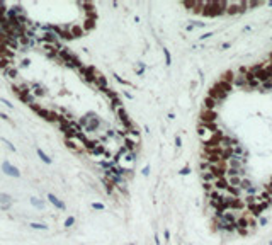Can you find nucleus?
Masks as SVG:
<instances>
[{
	"label": "nucleus",
	"instance_id": "14",
	"mask_svg": "<svg viewBox=\"0 0 272 245\" xmlns=\"http://www.w3.org/2000/svg\"><path fill=\"white\" fill-rule=\"evenodd\" d=\"M31 204L34 206L36 209H44L46 208V203L43 199H38V197H34V196H31Z\"/></svg>",
	"mask_w": 272,
	"mask_h": 245
},
{
	"label": "nucleus",
	"instance_id": "29",
	"mask_svg": "<svg viewBox=\"0 0 272 245\" xmlns=\"http://www.w3.org/2000/svg\"><path fill=\"white\" fill-rule=\"evenodd\" d=\"M138 67L139 68H136V73H138V75H143V73H145V70H146V65L145 63H138Z\"/></svg>",
	"mask_w": 272,
	"mask_h": 245
},
{
	"label": "nucleus",
	"instance_id": "7",
	"mask_svg": "<svg viewBox=\"0 0 272 245\" xmlns=\"http://www.w3.org/2000/svg\"><path fill=\"white\" fill-rule=\"evenodd\" d=\"M248 220H250V215H242L240 218H236L235 223V230H248Z\"/></svg>",
	"mask_w": 272,
	"mask_h": 245
},
{
	"label": "nucleus",
	"instance_id": "42",
	"mask_svg": "<svg viewBox=\"0 0 272 245\" xmlns=\"http://www.w3.org/2000/svg\"><path fill=\"white\" fill-rule=\"evenodd\" d=\"M155 243H157V245H162V240H160V237H158V233H155Z\"/></svg>",
	"mask_w": 272,
	"mask_h": 245
},
{
	"label": "nucleus",
	"instance_id": "41",
	"mask_svg": "<svg viewBox=\"0 0 272 245\" xmlns=\"http://www.w3.org/2000/svg\"><path fill=\"white\" fill-rule=\"evenodd\" d=\"M163 238H165V242H169V240H170V232L169 230L163 232Z\"/></svg>",
	"mask_w": 272,
	"mask_h": 245
},
{
	"label": "nucleus",
	"instance_id": "26",
	"mask_svg": "<svg viewBox=\"0 0 272 245\" xmlns=\"http://www.w3.org/2000/svg\"><path fill=\"white\" fill-rule=\"evenodd\" d=\"M112 77H114V79H116V80H118V82H119V84H121V85H131V84H129V82H128V80H124V79H123V77H119V75H118V73H112Z\"/></svg>",
	"mask_w": 272,
	"mask_h": 245
},
{
	"label": "nucleus",
	"instance_id": "32",
	"mask_svg": "<svg viewBox=\"0 0 272 245\" xmlns=\"http://www.w3.org/2000/svg\"><path fill=\"white\" fill-rule=\"evenodd\" d=\"M0 102H2V104H5V106H7V107H9V109H14V104H12V102H10V100H7V99H3V97H0Z\"/></svg>",
	"mask_w": 272,
	"mask_h": 245
},
{
	"label": "nucleus",
	"instance_id": "3",
	"mask_svg": "<svg viewBox=\"0 0 272 245\" xmlns=\"http://www.w3.org/2000/svg\"><path fill=\"white\" fill-rule=\"evenodd\" d=\"M197 135H199V140L204 143V145H208L209 141H211V138H213V131L209 130L206 124H197Z\"/></svg>",
	"mask_w": 272,
	"mask_h": 245
},
{
	"label": "nucleus",
	"instance_id": "40",
	"mask_svg": "<svg viewBox=\"0 0 272 245\" xmlns=\"http://www.w3.org/2000/svg\"><path fill=\"white\" fill-rule=\"evenodd\" d=\"M259 225H260V227H265V225H267V218L260 216V221H259Z\"/></svg>",
	"mask_w": 272,
	"mask_h": 245
},
{
	"label": "nucleus",
	"instance_id": "50",
	"mask_svg": "<svg viewBox=\"0 0 272 245\" xmlns=\"http://www.w3.org/2000/svg\"><path fill=\"white\" fill-rule=\"evenodd\" d=\"M270 60H272V54H270Z\"/></svg>",
	"mask_w": 272,
	"mask_h": 245
},
{
	"label": "nucleus",
	"instance_id": "48",
	"mask_svg": "<svg viewBox=\"0 0 272 245\" xmlns=\"http://www.w3.org/2000/svg\"><path fill=\"white\" fill-rule=\"evenodd\" d=\"M269 245H272V240H270V242H269Z\"/></svg>",
	"mask_w": 272,
	"mask_h": 245
},
{
	"label": "nucleus",
	"instance_id": "15",
	"mask_svg": "<svg viewBox=\"0 0 272 245\" xmlns=\"http://www.w3.org/2000/svg\"><path fill=\"white\" fill-rule=\"evenodd\" d=\"M36 153H38V157H39L41 160H43V162L46 163V165H49V163H53L51 157H48V155H46V153H44V151H43L41 148H36Z\"/></svg>",
	"mask_w": 272,
	"mask_h": 245
},
{
	"label": "nucleus",
	"instance_id": "47",
	"mask_svg": "<svg viewBox=\"0 0 272 245\" xmlns=\"http://www.w3.org/2000/svg\"><path fill=\"white\" fill-rule=\"evenodd\" d=\"M267 5H269V7H272V2H269V3H267Z\"/></svg>",
	"mask_w": 272,
	"mask_h": 245
},
{
	"label": "nucleus",
	"instance_id": "10",
	"mask_svg": "<svg viewBox=\"0 0 272 245\" xmlns=\"http://www.w3.org/2000/svg\"><path fill=\"white\" fill-rule=\"evenodd\" d=\"M247 75H242V73H236L235 77H233V85H236V87H242V89H247Z\"/></svg>",
	"mask_w": 272,
	"mask_h": 245
},
{
	"label": "nucleus",
	"instance_id": "6",
	"mask_svg": "<svg viewBox=\"0 0 272 245\" xmlns=\"http://www.w3.org/2000/svg\"><path fill=\"white\" fill-rule=\"evenodd\" d=\"M29 90H31V94H33V95H38V97L46 95V89L43 87L41 84H38V82H34V84L29 85Z\"/></svg>",
	"mask_w": 272,
	"mask_h": 245
},
{
	"label": "nucleus",
	"instance_id": "1",
	"mask_svg": "<svg viewBox=\"0 0 272 245\" xmlns=\"http://www.w3.org/2000/svg\"><path fill=\"white\" fill-rule=\"evenodd\" d=\"M78 124L82 128V131H87V133H94V131H97L100 128V124H102V119L99 118V116L95 114V112H87V114L83 116V118L78 119Z\"/></svg>",
	"mask_w": 272,
	"mask_h": 245
},
{
	"label": "nucleus",
	"instance_id": "38",
	"mask_svg": "<svg viewBox=\"0 0 272 245\" xmlns=\"http://www.w3.org/2000/svg\"><path fill=\"white\" fill-rule=\"evenodd\" d=\"M211 36H213V31H209V33H206V34H203V36H201V38H199V39H203V41H204V39H208V38H211Z\"/></svg>",
	"mask_w": 272,
	"mask_h": 245
},
{
	"label": "nucleus",
	"instance_id": "16",
	"mask_svg": "<svg viewBox=\"0 0 272 245\" xmlns=\"http://www.w3.org/2000/svg\"><path fill=\"white\" fill-rule=\"evenodd\" d=\"M242 192H243V191L240 187H228L226 189V194L230 197H240V196H242Z\"/></svg>",
	"mask_w": 272,
	"mask_h": 245
},
{
	"label": "nucleus",
	"instance_id": "36",
	"mask_svg": "<svg viewBox=\"0 0 272 245\" xmlns=\"http://www.w3.org/2000/svg\"><path fill=\"white\" fill-rule=\"evenodd\" d=\"M92 208H94V209H104L106 206H104L102 203H92Z\"/></svg>",
	"mask_w": 272,
	"mask_h": 245
},
{
	"label": "nucleus",
	"instance_id": "13",
	"mask_svg": "<svg viewBox=\"0 0 272 245\" xmlns=\"http://www.w3.org/2000/svg\"><path fill=\"white\" fill-rule=\"evenodd\" d=\"M12 204V196L7 192H0V206H7Z\"/></svg>",
	"mask_w": 272,
	"mask_h": 245
},
{
	"label": "nucleus",
	"instance_id": "28",
	"mask_svg": "<svg viewBox=\"0 0 272 245\" xmlns=\"http://www.w3.org/2000/svg\"><path fill=\"white\" fill-rule=\"evenodd\" d=\"M189 174H190V167L189 165H185L184 169L179 170V176H189Z\"/></svg>",
	"mask_w": 272,
	"mask_h": 245
},
{
	"label": "nucleus",
	"instance_id": "5",
	"mask_svg": "<svg viewBox=\"0 0 272 245\" xmlns=\"http://www.w3.org/2000/svg\"><path fill=\"white\" fill-rule=\"evenodd\" d=\"M213 187H214L216 191H219V192H223V191H224V192H226V189L230 187V186H228V181H226V177H218L216 181L213 182Z\"/></svg>",
	"mask_w": 272,
	"mask_h": 245
},
{
	"label": "nucleus",
	"instance_id": "31",
	"mask_svg": "<svg viewBox=\"0 0 272 245\" xmlns=\"http://www.w3.org/2000/svg\"><path fill=\"white\" fill-rule=\"evenodd\" d=\"M247 194H248V196H259V192H257V187H255V186H252L250 189H247Z\"/></svg>",
	"mask_w": 272,
	"mask_h": 245
},
{
	"label": "nucleus",
	"instance_id": "44",
	"mask_svg": "<svg viewBox=\"0 0 272 245\" xmlns=\"http://www.w3.org/2000/svg\"><path fill=\"white\" fill-rule=\"evenodd\" d=\"M123 94H124L126 99H133V94H131V92H123Z\"/></svg>",
	"mask_w": 272,
	"mask_h": 245
},
{
	"label": "nucleus",
	"instance_id": "43",
	"mask_svg": "<svg viewBox=\"0 0 272 245\" xmlns=\"http://www.w3.org/2000/svg\"><path fill=\"white\" fill-rule=\"evenodd\" d=\"M0 118H2L3 121H10V118H9L7 114H3V112H0Z\"/></svg>",
	"mask_w": 272,
	"mask_h": 245
},
{
	"label": "nucleus",
	"instance_id": "8",
	"mask_svg": "<svg viewBox=\"0 0 272 245\" xmlns=\"http://www.w3.org/2000/svg\"><path fill=\"white\" fill-rule=\"evenodd\" d=\"M214 119H216V112L214 111H203V114H201V123L203 124H211V123H214Z\"/></svg>",
	"mask_w": 272,
	"mask_h": 245
},
{
	"label": "nucleus",
	"instance_id": "33",
	"mask_svg": "<svg viewBox=\"0 0 272 245\" xmlns=\"http://www.w3.org/2000/svg\"><path fill=\"white\" fill-rule=\"evenodd\" d=\"M150 170H151V167H150V165H145V167H143V170H141V174H143L145 177H148V176H150Z\"/></svg>",
	"mask_w": 272,
	"mask_h": 245
},
{
	"label": "nucleus",
	"instance_id": "19",
	"mask_svg": "<svg viewBox=\"0 0 272 245\" xmlns=\"http://www.w3.org/2000/svg\"><path fill=\"white\" fill-rule=\"evenodd\" d=\"M228 186L230 187H240V182H242V177H226Z\"/></svg>",
	"mask_w": 272,
	"mask_h": 245
},
{
	"label": "nucleus",
	"instance_id": "24",
	"mask_svg": "<svg viewBox=\"0 0 272 245\" xmlns=\"http://www.w3.org/2000/svg\"><path fill=\"white\" fill-rule=\"evenodd\" d=\"M2 141L5 143L7 146H9V150H10V151H17V148H15V146H14V143L10 141V140H7V138H3V136H2Z\"/></svg>",
	"mask_w": 272,
	"mask_h": 245
},
{
	"label": "nucleus",
	"instance_id": "4",
	"mask_svg": "<svg viewBox=\"0 0 272 245\" xmlns=\"http://www.w3.org/2000/svg\"><path fill=\"white\" fill-rule=\"evenodd\" d=\"M2 170H3V174H5V176H10V177H19V176H21V172H19L17 167H14L12 163L7 162V160H3Z\"/></svg>",
	"mask_w": 272,
	"mask_h": 245
},
{
	"label": "nucleus",
	"instance_id": "11",
	"mask_svg": "<svg viewBox=\"0 0 272 245\" xmlns=\"http://www.w3.org/2000/svg\"><path fill=\"white\" fill-rule=\"evenodd\" d=\"M201 179H203V184H213V182H214L218 177L211 172V170H208V172H203V174H201Z\"/></svg>",
	"mask_w": 272,
	"mask_h": 245
},
{
	"label": "nucleus",
	"instance_id": "2",
	"mask_svg": "<svg viewBox=\"0 0 272 245\" xmlns=\"http://www.w3.org/2000/svg\"><path fill=\"white\" fill-rule=\"evenodd\" d=\"M248 9V3L245 0H228V5H226V14L228 15H235L240 12H245Z\"/></svg>",
	"mask_w": 272,
	"mask_h": 245
},
{
	"label": "nucleus",
	"instance_id": "49",
	"mask_svg": "<svg viewBox=\"0 0 272 245\" xmlns=\"http://www.w3.org/2000/svg\"><path fill=\"white\" fill-rule=\"evenodd\" d=\"M129 245H136V243H129Z\"/></svg>",
	"mask_w": 272,
	"mask_h": 245
},
{
	"label": "nucleus",
	"instance_id": "21",
	"mask_svg": "<svg viewBox=\"0 0 272 245\" xmlns=\"http://www.w3.org/2000/svg\"><path fill=\"white\" fill-rule=\"evenodd\" d=\"M250 187H252L250 179L243 177V179H242V182H240V189H242V191H247V189H250Z\"/></svg>",
	"mask_w": 272,
	"mask_h": 245
},
{
	"label": "nucleus",
	"instance_id": "25",
	"mask_svg": "<svg viewBox=\"0 0 272 245\" xmlns=\"http://www.w3.org/2000/svg\"><path fill=\"white\" fill-rule=\"evenodd\" d=\"M75 225V216H68L67 220H65V228H70Z\"/></svg>",
	"mask_w": 272,
	"mask_h": 245
},
{
	"label": "nucleus",
	"instance_id": "20",
	"mask_svg": "<svg viewBox=\"0 0 272 245\" xmlns=\"http://www.w3.org/2000/svg\"><path fill=\"white\" fill-rule=\"evenodd\" d=\"M260 92H270L272 90V77L267 82H264V84H260Z\"/></svg>",
	"mask_w": 272,
	"mask_h": 245
},
{
	"label": "nucleus",
	"instance_id": "18",
	"mask_svg": "<svg viewBox=\"0 0 272 245\" xmlns=\"http://www.w3.org/2000/svg\"><path fill=\"white\" fill-rule=\"evenodd\" d=\"M3 75H7L9 79H17L19 73H17V68H15V67H9V68L3 70Z\"/></svg>",
	"mask_w": 272,
	"mask_h": 245
},
{
	"label": "nucleus",
	"instance_id": "45",
	"mask_svg": "<svg viewBox=\"0 0 272 245\" xmlns=\"http://www.w3.org/2000/svg\"><path fill=\"white\" fill-rule=\"evenodd\" d=\"M221 48H223V49H228V48H230V43H223V46H221Z\"/></svg>",
	"mask_w": 272,
	"mask_h": 245
},
{
	"label": "nucleus",
	"instance_id": "12",
	"mask_svg": "<svg viewBox=\"0 0 272 245\" xmlns=\"http://www.w3.org/2000/svg\"><path fill=\"white\" fill-rule=\"evenodd\" d=\"M17 97L22 100V102L29 104V106H33V104H34V95L31 94V90H29V92H24V94H19Z\"/></svg>",
	"mask_w": 272,
	"mask_h": 245
},
{
	"label": "nucleus",
	"instance_id": "17",
	"mask_svg": "<svg viewBox=\"0 0 272 245\" xmlns=\"http://www.w3.org/2000/svg\"><path fill=\"white\" fill-rule=\"evenodd\" d=\"M216 100H213L211 97H206V100H204V109L206 111H214V107H216Z\"/></svg>",
	"mask_w": 272,
	"mask_h": 245
},
{
	"label": "nucleus",
	"instance_id": "35",
	"mask_svg": "<svg viewBox=\"0 0 272 245\" xmlns=\"http://www.w3.org/2000/svg\"><path fill=\"white\" fill-rule=\"evenodd\" d=\"M175 146H177V148H182V138H180V136H175Z\"/></svg>",
	"mask_w": 272,
	"mask_h": 245
},
{
	"label": "nucleus",
	"instance_id": "27",
	"mask_svg": "<svg viewBox=\"0 0 272 245\" xmlns=\"http://www.w3.org/2000/svg\"><path fill=\"white\" fill-rule=\"evenodd\" d=\"M257 228V221H255V218L250 216V220H248V230H255Z\"/></svg>",
	"mask_w": 272,
	"mask_h": 245
},
{
	"label": "nucleus",
	"instance_id": "22",
	"mask_svg": "<svg viewBox=\"0 0 272 245\" xmlns=\"http://www.w3.org/2000/svg\"><path fill=\"white\" fill-rule=\"evenodd\" d=\"M163 56H165V65L170 67V65H172V56H170V51L167 48H163Z\"/></svg>",
	"mask_w": 272,
	"mask_h": 245
},
{
	"label": "nucleus",
	"instance_id": "9",
	"mask_svg": "<svg viewBox=\"0 0 272 245\" xmlns=\"http://www.w3.org/2000/svg\"><path fill=\"white\" fill-rule=\"evenodd\" d=\"M48 201H49V203H51V204L54 206V208L61 209V211H65V209H67V204H65L61 199H58V197L54 196V194H51V192L48 194Z\"/></svg>",
	"mask_w": 272,
	"mask_h": 245
},
{
	"label": "nucleus",
	"instance_id": "23",
	"mask_svg": "<svg viewBox=\"0 0 272 245\" xmlns=\"http://www.w3.org/2000/svg\"><path fill=\"white\" fill-rule=\"evenodd\" d=\"M31 228H36V230H48V227L43 223H36V221H31Z\"/></svg>",
	"mask_w": 272,
	"mask_h": 245
},
{
	"label": "nucleus",
	"instance_id": "39",
	"mask_svg": "<svg viewBox=\"0 0 272 245\" xmlns=\"http://www.w3.org/2000/svg\"><path fill=\"white\" fill-rule=\"evenodd\" d=\"M236 232H238V235H242V237H247L248 233H250V230H247V228H245V230H236Z\"/></svg>",
	"mask_w": 272,
	"mask_h": 245
},
{
	"label": "nucleus",
	"instance_id": "46",
	"mask_svg": "<svg viewBox=\"0 0 272 245\" xmlns=\"http://www.w3.org/2000/svg\"><path fill=\"white\" fill-rule=\"evenodd\" d=\"M192 29H194V27L190 26V24H187V26H185V31H192Z\"/></svg>",
	"mask_w": 272,
	"mask_h": 245
},
{
	"label": "nucleus",
	"instance_id": "30",
	"mask_svg": "<svg viewBox=\"0 0 272 245\" xmlns=\"http://www.w3.org/2000/svg\"><path fill=\"white\" fill-rule=\"evenodd\" d=\"M189 24L192 26V27H206V24H204L203 21H190Z\"/></svg>",
	"mask_w": 272,
	"mask_h": 245
},
{
	"label": "nucleus",
	"instance_id": "37",
	"mask_svg": "<svg viewBox=\"0 0 272 245\" xmlns=\"http://www.w3.org/2000/svg\"><path fill=\"white\" fill-rule=\"evenodd\" d=\"M248 3V7H252V9H254V7H259V5H264V2H247Z\"/></svg>",
	"mask_w": 272,
	"mask_h": 245
},
{
	"label": "nucleus",
	"instance_id": "34",
	"mask_svg": "<svg viewBox=\"0 0 272 245\" xmlns=\"http://www.w3.org/2000/svg\"><path fill=\"white\" fill-rule=\"evenodd\" d=\"M29 65H31V60H29V58H24V60H22L21 61V63H19V67H29Z\"/></svg>",
	"mask_w": 272,
	"mask_h": 245
}]
</instances>
